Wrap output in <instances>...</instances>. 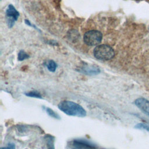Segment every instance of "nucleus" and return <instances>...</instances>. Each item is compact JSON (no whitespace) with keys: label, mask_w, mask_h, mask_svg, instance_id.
<instances>
[{"label":"nucleus","mask_w":149,"mask_h":149,"mask_svg":"<svg viewBox=\"0 0 149 149\" xmlns=\"http://www.w3.org/2000/svg\"><path fill=\"white\" fill-rule=\"evenodd\" d=\"M69 38H70L71 40H75L76 38H77L79 37V33L76 30H71L70 31V33H69Z\"/></svg>","instance_id":"ddd939ff"},{"label":"nucleus","mask_w":149,"mask_h":149,"mask_svg":"<svg viewBox=\"0 0 149 149\" xmlns=\"http://www.w3.org/2000/svg\"><path fill=\"white\" fill-rule=\"evenodd\" d=\"M136 129H145L146 130H147L148 132H149V125L146 124V123H138L137 125H136L134 127Z\"/></svg>","instance_id":"4468645a"},{"label":"nucleus","mask_w":149,"mask_h":149,"mask_svg":"<svg viewBox=\"0 0 149 149\" xmlns=\"http://www.w3.org/2000/svg\"><path fill=\"white\" fill-rule=\"evenodd\" d=\"M46 112L48 114V115H49L51 117H52V118H55V119H60L59 115L52 109H51L49 108H46Z\"/></svg>","instance_id":"9b49d317"},{"label":"nucleus","mask_w":149,"mask_h":149,"mask_svg":"<svg viewBox=\"0 0 149 149\" xmlns=\"http://www.w3.org/2000/svg\"><path fill=\"white\" fill-rule=\"evenodd\" d=\"M8 147H9L10 149H15V144H13V143H9V144H8Z\"/></svg>","instance_id":"2eb2a0df"},{"label":"nucleus","mask_w":149,"mask_h":149,"mask_svg":"<svg viewBox=\"0 0 149 149\" xmlns=\"http://www.w3.org/2000/svg\"><path fill=\"white\" fill-rule=\"evenodd\" d=\"M90 149H95V148H90Z\"/></svg>","instance_id":"f3484780"},{"label":"nucleus","mask_w":149,"mask_h":149,"mask_svg":"<svg viewBox=\"0 0 149 149\" xmlns=\"http://www.w3.org/2000/svg\"><path fill=\"white\" fill-rule=\"evenodd\" d=\"M79 71L87 75H95L100 72V69L94 65H84L80 68Z\"/></svg>","instance_id":"423d86ee"},{"label":"nucleus","mask_w":149,"mask_h":149,"mask_svg":"<svg viewBox=\"0 0 149 149\" xmlns=\"http://www.w3.org/2000/svg\"><path fill=\"white\" fill-rule=\"evenodd\" d=\"M29 55L24 51H20L18 54V60L20 61H23L26 59H27L29 58Z\"/></svg>","instance_id":"f8f14e48"},{"label":"nucleus","mask_w":149,"mask_h":149,"mask_svg":"<svg viewBox=\"0 0 149 149\" xmlns=\"http://www.w3.org/2000/svg\"><path fill=\"white\" fill-rule=\"evenodd\" d=\"M1 149H10L9 147H1Z\"/></svg>","instance_id":"dca6fc26"},{"label":"nucleus","mask_w":149,"mask_h":149,"mask_svg":"<svg viewBox=\"0 0 149 149\" xmlns=\"http://www.w3.org/2000/svg\"><path fill=\"white\" fill-rule=\"evenodd\" d=\"M102 35L97 30H90L87 31L84 36L83 40L87 45L94 46L100 44L102 40Z\"/></svg>","instance_id":"7ed1b4c3"},{"label":"nucleus","mask_w":149,"mask_h":149,"mask_svg":"<svg viewBox=\"0 0 149 149\" xmlns=\"http://www.w3.org/2000/svg\"><path fill=\"white\" fill-rule=\"evenodd\" d=\"M58 107L61 111L69 116L84 117L87 114L86 111L82 106L71 101H62L58 104Z\"/></svg>","instance_id":"f257e3e1"},{"label":"nucleus","mask_w":149,"mask_h":149,"mask_svg":"<svg viewBox=\"0 0 149 149\" xmlns=\"http://www.w3.org/2000/svg\"><path fill=\"white\" fill-rule=\"evenodd\" d=\"M26 95L30 97H33V98H42V96L41 94L37 91H31L30 92H28L27 93H25Z\"/></svg>","instance_id":"9d476101"},{"label":"nucleus","mask_w":149,"mask_h":149,"mask_svg":"<svg viewBox=\"0 0 149 149\" xmlns=\"http://www.w3.org/2000/svg\"><path fill=\"white\" fill-rule=\"evenodd\" d=\"M135 105L143 113L149 116V101L144 98H139L134 102Z\"/></svg>","instance_id":"39448f33"},{"label":"nucleus","mask_w":149,"mask_h":149,"mask_svg":"<svg viewBox=\"0 0 149 149\" xmlns=\"http://www.w3.org/2000/svg\"><path fill=\"white\" fill-rule=\"evenodd\" d=\"M94 56L102 61H108L111 59L115 55L113 49L109 45L103 44L96 47L93 51Z\"/></svg>","instance_id":"f03ea898"},{"label":"nucleus","mask_w":149,"mask_h":149,"mask_svg":"<svg viewBox=\"0 0 149 149\" xmlns=\"http://www.w3.org/2000/svg\"><path fill=\"white\" fill-rule=\"evenodd\" d=\"M46 141H47V146L48 149H55L54 147V138L52 136L48 135L45 137Z\"/></svg>","instance_id":"6e6552de"},{"label":"nucleus","mask_w":149,"mask_h":149,"mask_svg":"<svg viewBox=\"0 0 149 149\" xmlns=\"http://www.w3.org/2000/svg\"><path fill=\"white\" fill-rule=\"evenodd\" d=\"M47 67L50 72H54L55 71L57 68V65L54 61L49 60L47 63Z\"/></svg>","instance_id":"1a4fd4ad"},{"label":"nucleus","mask_w":149,"mask_h":149,"mask_svg":"<svg viewBox=\"0 0 149 149\" xmlns=\"http://www.w3.org/2000/svg\"><path fill=\"white\" fill-rule=\"evenodd\" d=\"M6 14L8 17V24H9V27H10L13 25L15 22L17 20L19 16V13L12 5H9L6 10Z\"/></svg>","instance_id":"20e7f679"},{"label":"nucleus","mask_w":149,"mask_h":149,"mask_svg":"<svg viewBox=\"0 0 149 149\" xmlns=\"http://www.w3.org/2000/svg\"><path fill=\"white\" fill-rule=\"evenodd\" d=\"M73 145L77 148H94L95 146L88 141L84 140H75L73 141Z\"/></svg>","instance_id":"0eeeda50"}]
</instances>
